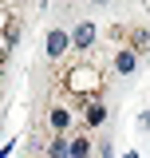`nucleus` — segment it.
<instances>
[{
	"mask_svg": "<svg viewBox=\"0 0 150 158\" xmlns=\"http://www.w3.org/2000/svg\"><path fill=\"white\" fill-rule=\"evenodd\" d=\"M91 40H95V28H91V24H79L75 36H71V44H75V48H87Z\"/></svg>",
	"mask_w": 150,
	"mask_h": 158,
	"instance_id": "obj_1",
	"label": "nucleus"
},
{
	"mask_svg": "<svg viewBox=\"0 0 150 158\" xmlns=\"http://www.w3.org/2000/svg\"><path fill=\"white\" fill-rule=\"evenodd\" d=\"M95 79H99L95 71H75V75H71V87H75V91H87V87H95Z\"/></svg>",
	"mask_w": 150,
	"mask_h": 158,
	"instance_id": "obj_2",
	"label": "nucleus"
},
{
	"mask_svg": "<svg viewBox=\"0 0 150 158\" xmlns=\"http://www.w3.org/2000/svg\"><path fill=\"white\" fill-rule=\"evenodd\" d=\"M48 52H52V56H63V52H67V36H63V32H52V36H48Z\"/></svg>",
	"mask_w": 150,
	"mask_h": 158,
	"instance_id": "obj_3",
	"label": "nucleus"
},
{
	"mask_svg": "<svg viewBox=\"0 0 150 158\" xmlns=\"http://www.w3.org/2000/svg\"><path fill=\"white\" fill-rule=\"evenodd\" d=\"M115 67H119V71H134V52H119Z\"/></svg>",
	"mask_w": 150,
	"mask_h": 158,
	"instance_id": "obj_4",
	"label": "nucleus"
},
{
	"mask_svg": "<svg viewBox=\"0 0 150 158\" xmlns=\"http://www.w3.org/2000/svg\"><path fill=\"white\" fill-rule=\"evenodd\" d=\"M103 118H107V107H103V103H95L91 111H87V123L95 127V123H103Z\"/></svg>",
	"mask_w": 150,
	"mask_h": 158,
	"instance_id": "obj_5",
	"label": "nucleus"
},
{
	"mask_svg": "<svg viewBox=\"0 0 150 158\" xmlns=\"http://www.w3.org/2000/svg\"><path fill=\"white\" fill-rule=\"evenodd\" d=\"M63 154H71V146L67 142H52V158H63Z\"/></svg>",
	"mask_w": 150,
	"mask_h": 158,
	"instance_id": "obj_6",
	"label": "nucleus"
},
{
	"mask_svg": "<svg viewBox=\"0 0 150 158\" xmlns=\"http://www.w3.org/2000/svg\"><path fill=\"white\" fill-rule=\"evenodd\" d=\"M71 158H87V142H71Z\"/></svg>",
	"mask_w": 150,
	"mask_h": 158,
	"instance_id": "obj_7",
	"label": "nucleus"
},
{
	"mask_svg": "<svg viewBox=\"0 0 150 158\" xmlns=\"http://www.w3.org/2000/svg\"><path fill=\"white\" fill-rule=\"evenodd\" d=\"M52 123L56 127H67V111H52Z\"/></svg>",
	"mask_w": 150,
	"mask_h": 158,
	"instance_id": "obj_8",
	"label": "nucleus"
},
{
	"mask_svg": "<svg viewBox=\"0 0 150 158\" xmlns=\"http://www.w3.org/2000/svg\"><path fill=\"white\" fill-rule=\"evenodd\" d=\"M146 123H150V115H146Z\"/></svg>",
	"mask_w": 150,
	"mask_h": 158,
	"instance_id": "obj_9",
	"label": "nucleus"
}]
</instances>
